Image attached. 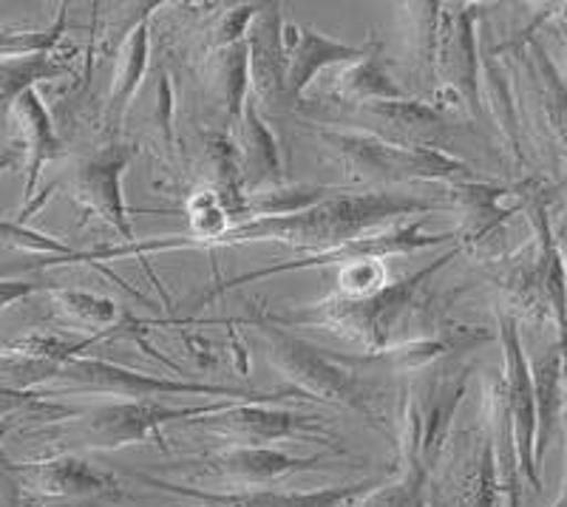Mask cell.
Here are the masks:
<instances>
[{
	"mask_svg": "<svg viewBox=\"0 0 567 507\" xmlns=\"http://www.w3.org/2000/svg\"><path fill=\"white\" fill-rule=\"evenodd\" d=\"M432 199H420L412 193L361 190L343 193L336 190L321 205L307 207L290 216H267V219H250L233 225L225 236L210 247H239L258 245V241H278L287 247H310V252L329 250V247L347 245L352 238L369 236L378 225L392 219H420L434 210Z\"/></svg>",
	"mask_w": 567,
	"mask_h": 507,
	"instance_id": "cell-1",
	"label": "cell"
},
{
	"mask_svg": "<svg viewBox=\"0 0 567 507\" xmlns=\"http://www.w3.org/2000/svg\"><path fill=\"white\" fill-rule=\"evenodd\" d=\"M460 256V245L452 247L445 256L434 258L429 267L414 270L398 281H389L367 298H341L329 296L323 301L303 307L290 315H267L278 327H323L329 332L361 343L367 352H386V349L406 343V329L423 318L425 298L423 292L432 287L434 276L449 267V261Z\"/></svg>",
	"mask_w": 567,
	"mask_h": 507,
	"instance_id": "cell-2",
	"label": "cell"
},
{
	"mask_svg": "<svg viewBox=\"0 0 567 507\" xmlns=\"http://www.w3.org/2000/svg\"><path fill=\"white\" fill-rule=\"evenodd\" d=\"M323 151L352 182L369 185H398V182H471L468 162L440 148H409L400 142L367 131H318Z\"/></svg>",
	"mask_w": 567,
	"mask_h": 507,
	"instance_id": "cell-3",
	"label": "cell"
},
{
	"mask_svg": "<svg viewBox=\"0 0 567 507\" xmlns=\"http://www.w3.org/2000/svg\"><path fill=\"white\" fill-rule=\"evenodd\" d=\"M252 332L265 346V358L270 360V366L290 380L292 392L301 397L329 400V403L347 405L363 417H374L372 394L358 374L341 369L336 360L318 352L316 346L296 334L284 332V327L272 323L267 315L252 323Z\"/></svg>",
	"mask_w": 567,
	"mask_h": 507,
	"instance_id": "cell-4",
	"label": "cell"
},
{
	"mask_svg": "<svg viewBox=\"0 0 567 507\" xmlns=\"http://www.w3.org/2000/svg\"><path fill=\"white\" fill-rule=\"evenodd\" d=\"M58 383H65V392H100L123 400H151L171 397V394H205V397H225L233 403H270L296 394L287 392H250L239 385L219 383H187V380H168L156 374H142L134 369H125L120 363L97 358H71L58 374Z\"/></svg>",
	"mask_w": 567,
	"mask_h": 507,
	"instance_id": "cell-5",
	"label": "cell"
},
{
	"mask_svg": "<svg viewBox=\"0 0 567 507\" xmlns=\"http://www.w3.org/2000/svg\"><path fill=\"white\" fill-rule=\"evenodd\" d=\"M423 219L429 216H420V219L406 221V225L394 227V230L383 232H369V236L352 238L347 245L329 247V250L310 252V256L298 258V261H278L272 267H261V270H250L245 276L230 278L221 287L210 289L205 298H199V303H207L210 298H216L219 292H227V289H239L245 283L265 281V278L284 276V272H298V270H323V267H347V263L354 261H369V258H389V256H409V252L425 250V247H437L445 245V241H454L457 232H423Z\"/></svg>",
	"mask_w": 567,
	"mask_h": 507,
	"instance_id": "cell-6",
	"label": "cell"
},
{
	"mask_svg": "<svg viewBox=\"0 0 567 507\" xmlns=\"http://www.w3.org/2000/svg\"><path fill=\"white\" fill-rule=\"evenodd\" d=\"M134 145H109L78 165L71 179V199L78 201L85 219L109 225L125 245L136 241L123 199V176L134 159Z\"/></svg>",
	"mask_w": 567,
	"mask_h": 507,
	"instance_id": "cell-7",
	"label": "cell"
},
{
	"mask_svg": "<svg viewBox=\"0 0 567 507\" xmlns=\"http://www.w3.org/2000/svg\"><path fill=\"white\" fill-rule=\"evenodd\" d=\"M477 7H443L437 45V83L457 94L460 103L480 123L488 120L483 94H480V43H477Z\"/></svg>",
	"mask_w": 567,
	"mask_h": 507,
	"instance_id": "cell-8",
	"label": "cell"
},
{
	"mask_svg": "<svg viewBox=\"0 0 567 507\" xmlns=\"http://www.w3.org/2000/svg\"><path fill=\"white\" fill-rule=\"evenodd\" d=\"M233 405L230 400H221L216 405H194V408H168L154 400H123V403H109L91 408L83 417V434L94 439L91 445H125V443H142L151 434H156L162 423L171 420H199L205 414L221 412Z\"/></svg>",
	"mask_w": 567,
	"mask_h": 507,
	"instance_id": "cell-9",
	"label": "cell"
},
{
	"mask_svg": "<svg viewBox=\"0 0 567 507\" xmlns=\"http://www.w3.org/2000/svg\"><path fill=\"white\" fill-rule=\"evenodd\" d=\"M369 54H372V45H349L341 40L323 38L321 32L303 27V23H284V60H287L284 96H287V108L301 103L303 91L316 83L323 69L358 63Z\"/></svg>",
	"mask_w": 567,
	"mask_h": 507,
	"instance_id": "cell-10",
	"label": "cell"
},
{
	"mask_svg": "<svg viewBox=\"0 0 567 507\" xmlns=\"http://www.w3.org/2000/svg\"><path fill=\"white\" fill-rule=\"evenodd\" d=\"M103 334L85 338V341H69L54 332H29L20 334L7 346H0V389L7 392H23L32 385L54 380V374L69 363L71 358H80L83 349L97 343Z\"/></svg>",
	"mask_w": 567,
	"mask_h": 507,
	"instance_id": "cell-11",
	"label": "cell"
},
{
	"mask_svg": "<svg viewBox=\"0 0 567 507\" xmlns=\"http://www.w3.org/2000/svg\"><path fill=\"white\" fill-rule=\"evenodd\" d=\"M284 12L281 3H261L247 27L245 43L250 54V96L267 111H290L284 96Z\"/></svg>",
	"mask_w": 567,
	"mask_h": 507,
	"instance_id": "cell-12",
	"label": "cell"
},
{
	"mask_svg": "<svg viewBox=\"0 0 567 507\" xmlns=\"http://www.w3.org/2000/svg\"><path fill=\"white\" fill-rule=\"evenodd\" d=\"M496 327H499V341H503V358H505V374L503 380V397L508 405L511 428L516 431V443L523 451L525 468L530 465V448H534L536 437V394H534V377H530L528 358H525L523 338H519V323L508 312H496Z\"/></svg>",
	"mask_w": 567,
	"mask_h": 507,
	"instance_id": "cell-13",
	"label": "cell"
},
{
	"mask_svg": "<svg viewBox=\"0 0 567 507\" xmlns=\"http://www.w3.org/2000/svg\"><path fill=\"white\" fill-rule=\"evenodd\" d=\"M358 114L381 123V131L374 136H383L389 142H400L409 148H437L434 139L452 131V123L445 120L437 105L425 100H389V103H369L358 108Z\"/></svg>",
	"mask_w": 567,
	"mask_h": 507,
	"instance_id": "cell-14",
	"label": "cell"
},
{
	"mask_svg": "<svg viewBox=\"0 0 567 507\" xmlns=\"http://www.w3.org/2000/svg\"><path fill=\"white\" fill-rule=\"evenodd\" d=\"M239 165H241V187L245 196L284 185V165H281V145L276 134L267 125V120L258 114V103L247 96L245 111L239 123Z\"/></svg>",
	"mask_w": 567,
	"mask_h": 507,
	"instance_id": "cell-15",
	"label": "cell"
},
{
	"mask_svg": "<svg viewBox=\"0 0 567 507\" xmlns=\"http://www.w3.org/2000/svg\"><path fill=\"white\" fill-rule=\"evenodd\" d=\"M12 120L18 123L20 136H23V154H27V185H23V199H27L29 210L43 167L49 165V162L58 159V156H63V139H60L58 131H54L52 114L45 108L43 96L38 94V89L27 91V94L14 103Z\"/></svg>",
	"mask_w": 567,
	"mask_h": 507,
	"instance_id": "cell-16",
	"label": "cell"
},
{
	"mask_svg": "<svg viewBox=\"0 0 567 507\" xmlns=\"http://www.w3.org/2000/svg\"><path fill=\"white\" fill-rule=\"evenodd\" d=\"M148 58H151V23L148 18H145L140 20L131 32H125L123 45H120V54H116L109 103H105V123H109L111 131H116L120 125H123L131 100H134L142 80H145Z\"/></svg>",
	"mask_w": 567,
	"mask_h": 507,
	"instance_id": "cell-17",
	"label": "cell"
},
{
	"mask_svg": "<svg viewBox=\"0 0 567 507\" xmlns=\"http://www.w3.org/2000/svg\"><path fill=\"white\" fill-rule=\"evenodd\" d=\"M196 423L219 431V434L245 439V443H270V439L292 434L298 417L290 412L267 408L265 403H233L221 408V412L205 414Z\"/></svg>",
	"mask_w": 567,
	"mask_h": 507,
	"instance_id": "cell-18",
	"label": "cell"
},
{
	"mask_svg": "<svg viewBox=\"0 0 567 507\" xmlns=\"http://www.w3.org/2000/svg\"><path fill=\"white\" fill-rule=\"evenodd\" d=\"M207 89L221 103L227 120L239 123L247 96H250V54H247L245 40L210 52Z\"/></svg>",
	"mask_w": 567,
	"mask_h": 507,
	"instance_id": "cell-19",
	"label": "cell"
},
{
	"mask_svg": "<svg viewBox=\"0 0 567 507\" xmlns=\"http://www.w3.org/2000/svg\"><path fill=\"white\" fill-rule=\"evenodd\" d=\"M454 201L460 207V216H463V227L457 232V241H483L488 232H494L496 227L503 225L508 219L511 213L508 207L499 205L503 199L505 187L496 185H485V182H454Z\"/></svg>",
	"mask_w": 567,
	"mask_h": 507,
	"instance_id": "cell-20",
	"label": "cell"
},
{
	"mask_svg": "<svg viewBox=\"0 0 567 507\" xmlns=\"http://www.w3.org/2000/svg\"><path fill=\"white\" fill-rule=\"evenodd\" d=\"M409 63L423 91H437V45L443 3H406Z\"/></svg>",
	"mask_w": 567,
	"mask_h": 507,
	"instance_id": "cell-21",
	"label": "cell"
},
{
	"mask_svg": "<svg viewBox=\"0 0 567 507\" xmlns=\"http://www.w3.org/2000/svg\"><path fill=\"white\" fill-rule=\"evenodd\" d=\"M528 77L534 80V94L542 105V114L548 120L550 134L556 136L561 148L567 151V85L561 80L554 60L545 54L536 40H528Z\"/></svg>",
	"mask_w": 567,
	"mask_h": 507,
	"instance_id": "cell-22",
	"label": "cell"
},
{
	"mask_svg": "<svg viewBox=\"0 0 567 507\" xmlns=\"http://www.w3.org/2000/svg\"><path fill=\"white\" fill-rule=\"evenodd\" d=\"M332 94H336L341 103L354 105V108H361V105H369V103L403 100V96H406L403 94V89L389 77L386 69H383L372 54L358 60V63L341 65L336 85H332Z\"/></svg>",
	"mask_w": 567,
	"mask_h": 507,
	"instance_id": "cell-23",
	"label": "cell"
},
{
	"mask_svg": "<svg viewBox=\"0 0 567 507\" xmlns=\"http://www.w3.org/2000/svg\"><path fill=\"white\" fill-rule=\"evenodd\" d=\"M65 65L49 52L23 54V58H0V125L12 116L14 103L43 80H58L65 74Z\"/></svg>",
	"mask_w": 567,
	"mask_h": 507,
	"instance_id": "cell-24",
	"label": "cell"
},
{
	"mask_svg": "<svg viewBox=\"0 0 567 507\" xmlns=\"http://www.w3.org/2000/svg\"><path fill=\"white\" fill-rule=\"evenodd\" d=\"M530 377H534V394H536V431H539V451L548 445L550 428L556 423V414L565 405V372H561V346L559 341L548 346V352L542 354L530 366Z\"/></svg>",
	"mask_w": 567,
	"mask_h": 507,
	"instance_id": "cell-25",
	"label": "cell"
},
{
	"mask_svg": "<svg viewBox=\"0 0 567 507\" xmlns=\"http://www.w3.org/2000/svg\"><path fill=\"white\" fill-rule=\"evenodd\" d=\"M336 193V187L321 185H296V187H272V190L250 193L245 199V221L250 219H267V216H290V213H301L307 207L321 205Z\"/></svg>",
	"mask_w": 567,
	"mask_h": 507,
	"instance_id": "cell-26",
	"label": "cell"
},
{
	"mask_svg": "<svg viewBox=\"0 0 567 507\" xmlns=\"http://www.w3.org/2000/svg\"><path fill=\"white\" fill-rule=\"evenodd\" d=\"M216 465L225 474L241 476V479H272V476L290 474L296 468H307V463H301V459H292L281 451L258 448V445L227 451V454L216 456Z\"/></svg>",
	"mask_w": 567,
	"mask_h": 507,
	"instance_id": "cell-27",
	"label": "cell"
},
{
	"mask_svg": "<svg viewBox=\"0 0 567 507\" xmlns=\"http://www.w3.org/2000/svg\"><path fill=\"white\" fill-rule=\"evenodd\" d=\"M0 250H20L32 256H49L52 263L69 261H94V252H80L69 247L60 238L45 236V232L32 230L23 221H0Z\"/></svg>",
	"mask_w": 567,
	"mask_h": 507,
	"instance_id": "cell-28",
	"label": "cell"
},
{
	"mask_svg": "<svg viewBox=\"0 0 567 507\" xmlns=\"http://www.w3.org/2000/svg\"><path fill=\"white\" fill-rule=\"evenodd\" d=\"M54 309L60 315L69 318V321L80 323V327L97 329L100 334H105V327H114L120 312H116V303L111 298L94 296V292H83V289H65L54 287L52 289Z\"/></svg>",
	"mask_w": 567,
	"mask_h": 507,
	"instance_id": "cell-29",
	"label": "cell"
},
{
	"mask_svg": "<svg viewBox=\"0 0 567 507\" xmlns=\"http://www.w3.org/2000/svg\"><path fill=\"white\" fill-rule=\"evenodd\" d=\"M29 474L38 476V482L52 494H89V490L103 488L105 479L78 459H58V463L29 465Z\"/></svg>",
	"mask_w": 567,
	"mask_h": 507,
	"instance_id": "cell-30",
	"label": "cell"
},
{
	"mask_svg": "<svg viewBox=\"0 0 567 507\" xmlns=\"http://www.w3.org/2000/svg\"><path fill=\"white\" fill-rule=\"evenodd\" d=\"M389 283V270L381 258L369 261H354L347 267H338V292L341 298H367Z\"/></svg>",
	"mask_w": 567,
	"mask_h": 507,
	"instance_id": "cell-31",
	"label": "cell"
},
{
	"mask_svg": "<svg viewBox=\"0 0 567 507\" xmlns=\"http://www.w3.org/2000/svg\"><path fill=\"white\" fill-rule=\"evenodd\" d=\"M54 283H40V281H23V278H0V312L14 303L27 301V298L38 296V292H49Z\"/></svg>",
	"mask_w": 567,
	"mask_h": 507,
	"instance_id": "cell-32",
	"label": "cell"
},
{
	"mask_svg": "<svg viewBox=\"0 0 567 507\" xmlns=\"http://www.w3.org/2000/svg\"><path fill=\"white\" fill-rule=\"evenodd\" d=\"M159 123H162V134H165V142L174 145V89H171L168 74H159Z\"/></svg>",
	"mask_w": 567,
	"mask_h": 507,
	"instance_id": "cell-33",
	"label": "cell"
},
{
	"mask_svg": "<svg viewBox=\"0 0 567 507\" xmlns=\"http://www.w3.org/2000/svg\"><path fill=\"white\" fill-rule=\"evenodd\" d=\"M12 162H14V151H3V154H0V174H3L7 167H12Z\"/></svg>",
	"mask_w": 567,
	"mask_h": 507,
	"instance_id": "cell-34",
	"label": "cell"
},
{
	"mask_svg": "<svg viewBox=\"0 0 567 507\" xmlns=\"http://www.w3.org/2000/svg\"><path fill=\"white\" fill-rule=\"evenodd\" d=\"M561 34H565V54H567V29ZM561 80H565V85H567V69H565V74H561Z\"/></svg>",
	"mask_w": 567,
	"mask_h": 507,
	"instance_id": "cell-35",
	"label": "cell"
}]
</instances>
